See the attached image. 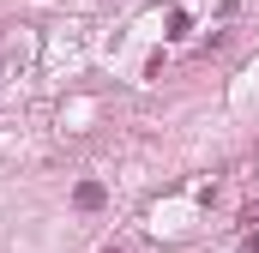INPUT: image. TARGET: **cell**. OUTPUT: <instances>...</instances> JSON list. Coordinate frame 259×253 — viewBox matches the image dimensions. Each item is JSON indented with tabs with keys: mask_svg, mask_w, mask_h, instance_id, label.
<instances>
[{
	"mask_svg": "<svg viewBox=\"0 0 259 253\" xmlns=\"http://www.w3.org/2000/svg\"><path fill=\"white\" fill-rule=\"evenodd\" d=\"M103 253H133V247H103Z\"/></svg>",
	"mask_w": 259,
	"mask_h": 253,
	"instance_id": "1",
	"label": "cell"
}]
</instances>
